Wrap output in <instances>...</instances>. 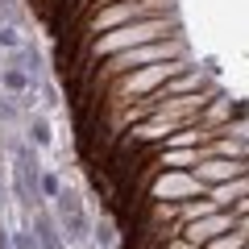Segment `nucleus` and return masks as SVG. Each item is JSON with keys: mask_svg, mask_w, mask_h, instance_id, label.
<instances>
[{"mask_svg": "<svg viewBox=\"0 0 249 249\" xmlns=\"http://www.w3.org/2000/svg\"><path fill=\"white\" fill-rule=\"evenodd\" d=\"M37 191H42L46 199H58V191H62L58 175H37Z\"/></svg>", "mask_w": 249, "mask_h": 249, "instance_id": "17", "label": "nucleus"}, {"mask_svg": "<svg viewBox=\"0 0 249 249\" xmlns=\"http://www.w3.org/2000/svg\"><path fill=\"white\" fill-rule=\"evenodd\" d=\"M229 216H199V220H191V224H187V232H183V241H187V245H208V241H216V237H220V232H229Z\"/></svg>", "mask_w": 249, "mask_h": 249, "instance_id": "8", "label": "nucleus"}, {"mask_svg": "<svg viewBox=\"0 0 249 249\" xmlns=\"http://www.w3.org/2000/svg\"><path fill=\"white\" fill-rule=\"evenodd\" d=\"M162 4H166V0H137V4H104V9L96 13V21H91V34H100V29H121V25H129V21H137V17L145 21V13L162 9Z\"/></svg>", "mask_w": 249, "mask_h": 249, "instance_id": "6", "label": "nucleus"}, {"mask_svg": "<svg viewBox=\"0 0 249 249\" xmlns=\"http://www.w3.org/2000/svg\"><path fill=\"white\" fill-rule=\"evenodd\" d=\"M37 154L29 150V145H17V158H13V196H17V204L25 208H34L37 204Z\"/></svg>", "mask_w": 249, "mask_h": 249, "instance_id": "4", "label": "nucleus"}, {"mask_svg": "<svg viewBox=\"0 0 249 249\" xmlns=\"http://www.w3.org/2000/svg\"><path fill=\"white\" fill-rule=\"evenodd\" d=\"M29 142H34L37 150H50V145H54V129H50V116H46V112L29 116Z\"/></svg>", "mask_w": 249, "mask_h": 249, "instance_id": "13", "label": "nucleus"}, {"mask_svg": "<svg viewBox=\"0 0 249 249\" xmlns=\"http://www.w3.org/2000/svg\"><path fill=\"white\" fill-rule=\"evenodd\" d=\"M0 249H13V237H9V229L0 224Z\"/></svg>", "mask_w": 249, "mask_h": 249, "instance_id": "20", "label": "nucleus"}, {"mask_svg": "<svg viewBox=\"0 0 249 249\" xmlns=\"http://www.w3.org/2000/svg\"><path fill=\"white\" fill-rule=\"evenodd\" d=\"M178 124H183V121H170V116H158V121H150V124H142V129H137V133L129 137V145H133V142H158V137H166V133H175Z\"/></svg>", "mask_w": 249, "mask_h": 249, "instance_id": "12", "label": "nucleus"}, {"mask_svg": "<svg viewBox=\"0 0 249 249\" xmlns=\"http://www.w3.org/2000/svg\"><path fill=\"white\" fill-rule=\"evenodd\" d=\"M196 154L191 150H170V154H162V166H175V170H187V166H196Z\"/></svg>", "mask_w": 249, "mask_h": 249, "instance_id": "15", "label": "nucleus"}, {"mask_svg": "<svg viewBox=\"0 0 249 249\" xmlns=\"http://www.w3.org/2000/svg\"><path fill=\"white\" fill-rule=\"evenodd\" d=\"M162 37H178L175 34V21L166 17H145V21H129V25L112 29V34H96V46L91 54H124V50H137V46H150V42H162Z\"/></svg>", "mask_w": 249, "mask_h": 249, "instance_id": "1", "label": "nucleus"}, {"mask_svg": "<svg viewBox=\"0 0 249 249\" xmlns=\"http://www.w3.org/2000/svg\"><path fill=\"white\" fill-rule=\"evenodd\" d=\"M0 46H4V50L13 54V50H21V46H25V37H21L13 25H0Z\"/></svg>", "mask_w": 249, "mask_h": 249, "instance_id": "16", "label": "nucleus"}, {"mask_svg": "<svg viewBox=\"0 0 249 249\" xmlns=\"http://www.w3.org/2000/svg\"><path fill=\"white\" fill-rule=\"evenodd\" d=\"M0 208H4V178H0Z\"/></svg>", "mask_w": 249, "mask_h": 249, "instance_id": "21", "label": "nucleus"}, {"mask_svg": "<svg viewBox=\"0 0 249 249\" xmlns=\"http://www.w3.org/2000/svg\"><path fill=\"white\" fill-rule=\"evenodd\" d=\"M54 224H58V237L71 241V245H79V241H88V208H83V199L75 196V191H58V199H54Z\"/></svg>", "mask_w": 249, "mask_h": 249, "instance_id": "2", "label": "nucleus"}, {"mask_svg": "<svg viewBox=\"0 0 249 249\" xmlns=\"http://www.w3.org/2000/svg\"><path fill=\"white\" fill-rule=\"evenodd\" d=\"M196 137H199V129H183V133H175V137H170V145H175V150H183V145H191Z\"/></svg>", "mask_w": 249, "mask_h": 249, "instance_id": "19", "label": "nucleus"}, {"mask_svg": "<svg viewBox=\"0 0 249 249\" xmlns=\"http://www.w3.org/2000/svg\"><path fill=\"white\" fill-rule=\"evenodd\" d=\"M232 175H245V162H229V158H212V162H196V178L199 183H232Z\"/></svg>", "mask_w": 249, "mask_h": 249, "instance_id": "9", "label": "nucleus"}, {"mask_svg": "<svg viewBox=\"0 0 249 249\" xmlns=\"http://www.w3.org/2000/svg\"><path fill=\"white\" fill-rule=\"evenodd\" d=\"M34 241H37V249H62L58 224H54L50 212H37V216H34Z\"/></svg>", "mask_w": 249, "mask_h": 249, "instance_id": "10", "label": "nucleus"}, {"mask_svg": "<svg viewBox=\"0 0 249 249\" xmlns=\"http://www.w3.org/2000/svg\"><path fill=\"white\" fill-rule=\"evenodd\" d=\"M183 37H170V42H150V46H137V50H124L112 54V67L108 71H133V67H154V62H170V58H183Z\"/></svg>", "mask_w": 249, "mask_h": 249, "instance_id": "3", "label": "nucleus"}, {"mask_svg": "<svg viewBox=\"0 0 249 249\" xmlns=\"http://www.w3.org/2000/svg\"><path fill=\"white\" fill-rule=\"evenodd\" d=\"M199 178L196 175H187V170H170V175H162L158 183H154V199H191V196H199Z\"/></svg>", "mask_w": 249, "mask_h": 249, "instance_id": "7", "label": "nucleus"}, {"mask_svg": "<svg viewBox=\"0 0 249 249\" xmlns=\"http://www.w3.org/2000/svg\"><path fill=\"white\" fill-rule=\"evenodd\" d=\"M241 196H245V175H241L237 183L216 187V191H212V208H224V204H232V199H241Z\"/></svg>", "mask_w": 249, "mask_h": 249, "instance_id": "14", "label": "nucleus"}, {"mask_svg": "<svg viewBox=\"0 0 249 249\" xmlns=\"http://www.w3.org/2000/svg\"><path fill=\"white\" fill-rule=\"evenodd\" d=\"M88 4H100V0H88Z\"/></svg>", "mask_w": 249, "mask_h": 249, "instance_id": "22", "label": "nucleus"}, {"mask_svg": "<svg viewBox=\"0 0 249 249\" xmlns=\"http://www.w3.org/2000/svg\"><path fill=\"white\" fill-rule=\"evenodd\" d=\"M96 241H100V249H116V232H112V224H108V220L96 224Z\"/></svg>", "mask_w": 249, "mask_h": 249, "instance_id": "18", "label": "nucleus"}, {"mask_svg": "<svg viewBox=\"0 0 249 249\" xmlns=\"http://www.w3.org/2000/svg\"><path fill=\"white\" fill-rule=\"evenodd\" d=\"M178 75H187V58H170V62H154V67H142L137 75H129V79L121 83V96H142V91H154L162 79H178Z\"/></svg>", "mask_w": 249, "mask_h": 249, "instance_id": "5", "label": "nucleus"}, {"mask_svg": "<svg viewBox=\"0 0 249 249\" xmlns=\"http://www.w3.org/2000/svg\"><path fill=\"white\" fill-rule=\"evenodd\" d=\"M0 88L9 91L13 100H21V96H29V88H34V79H29V75L21 71V67H13V62H9V67H0Z\"/></svg>", "mask_w": 249, "mask_h": 249, "instance_id": "11", "label": "nucleus"}]
</instances>
